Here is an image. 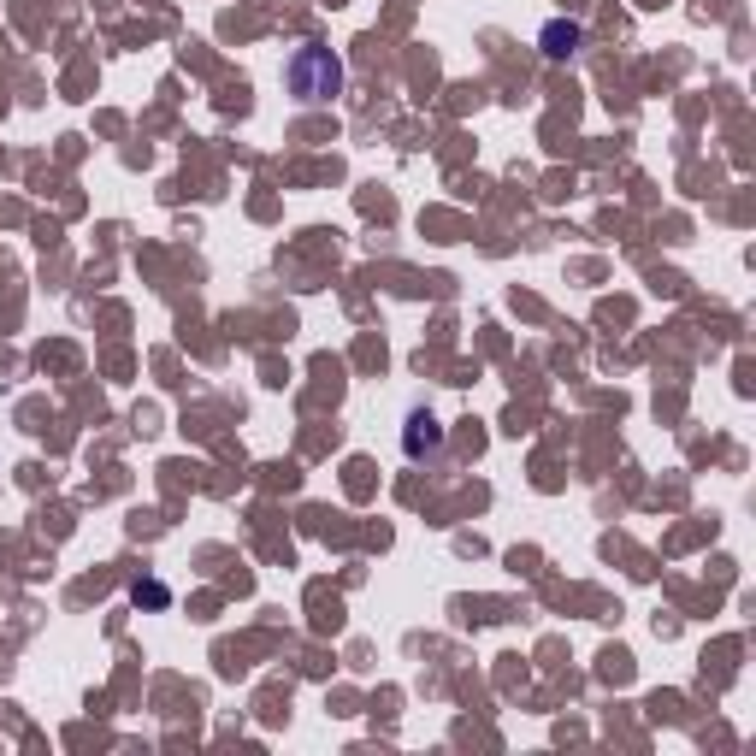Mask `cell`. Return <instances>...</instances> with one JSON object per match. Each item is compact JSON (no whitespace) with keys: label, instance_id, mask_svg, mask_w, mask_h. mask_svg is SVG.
Masks as SVG:
<instances>
[{"label":"cell","instance_id":"6da1fadb","mask_svg":"<svg viewBox=\"0 0 756 756\" xmlns=\"http://www.w3.org/2000/svg\"><path fill=\"white\" fill-rule=\"evenodd\" d=\"M284 89L302 101V107H319V101H331L337 89H343V65L331 48H319V42H302L290 60H284Z\"/></svg>","mask_w":756,"mask_h":756},{"label":"cell","instance_id":"3957f363","mask_svg":"<svg viewBox=\"0 0 756 756\" xmlns=\"http://www.w3.org/2000/svg\"><path fill=\"white\" fill-rule=\"evenodd\" d=\"M438 443H443V432H438V420H432V414H414V420H408V455L438 449Z\"/></svg>","mask_w":756,"mask_h":756},{"label":"cell","instance_id":"7a4b0ae2","mask_svg":"<svg viewBox=\"0 0 756 756\" xmlns=\"http://www.w3.org/2000/svg\"><path fill=\"white\" fill-rule=\"evenodd\" d=\"M579 42H585V30H579V24H562V18H556V24H544V54H550V60L579 54Z\"/></svg>","mask_w":756,"mask_h":756}]
</instances>
